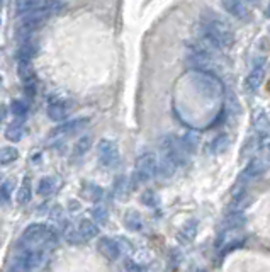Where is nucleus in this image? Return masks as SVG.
<instances>
[{"instance_id": "obj_4", "label": "nucleus", "mask_w": 270, "mask_h": 272, "mask_svg": "<svg viewBox=\"0 0 270 272\" xmlns=\"http://www.w3.org/2000/svg\"><path fill=\"white\" fill-rule=\"evenodd\" d=\"M97 157L104 167H114L119 162V148L112 139H101L97 146Z\"/></svg>"}, {"instance_id": "obj_11", "label": "nucleus", "mask_w": 270, "mask_h": 272, "mask_svg": "<svg viewBox=\"0 0 270 272\" xmlns=\"http://www.w3.org/2000/svg\"><path fill=\"white\" fill-rule=\"evenodd\" d=\"M77 230H78V235L82 237V240H92L99 235L97 223L92 221V220H87V218H83V220L78 221Z\"/></svg>"}, {"instance_id": "obj_6", "label": "nucleus", "mask_w": 270, "mask_h": 272, "mask_svg": "<svg viewBox=\"0 0 270 272\" xmlns=\"http://www.w3.org/2000/svg\"><path fill=\"white\" fill-rule=\"evenodd\" d=\"M46 233H48V227L41 223H34L31 227H27L22 233L21 243L27 247H36L46 242Z\"/></svg>"}, {"instance_id": "obj_18", "label": "nucleus", "mask_w": 270, "mask_h": 272, "mask_svg": "<svg viewBox=\"0 0 270 272\" xmlns=\"http://www.w3.org/2000/svg\"><path fill=\"white\" fill-rule=\"evenodd\" d=\"M22 136H24L22 119L14 121V123L10 124V126L7 128V131H5V138L9 139V141H14V143L21 141V139H22Z\"/></svg>"}, {"instance_id": "obj_17", "label": "nucleus", "mask_w": 270, "mask_h": 272, "mask_svg": "<svg viewBox=\"0 0 270 272\" xmlns=\"http://www.w3.org/2000/svg\"><path fill=\"white\" fill-rule=\"evenodd\" d=\"M265 165L260 162V160H251L247 167H245L243 174H241V181H250V179H255L264 172Z\"/></svg>"}, {"instance_id": "obj_38", "label": "nucleus", "mask_w": 270, "mask_h": 272, "mask_svg": "<svg viewBox=\"0 0 270 272\" xmlns=\"http://www.w3.org/2000/svg\"><path fill=\"white\" fill-rule=\"evenodd\" d=\"M3 2H5V0H0V5H2V3H3Z\"/></svg>"}, {"instance_id": "obj_29", "label": "nucleus", "mask_w": 270, "mask_h": 272, "mask_svg": "<svg viewBox=\"0 0 270 272\" xmlns=\"http://www.w3.org/2000/svg\"><path fill=\"white\" fill-rule=\"evenodd\" d=\"M126 191H127V182H126V177H119L116 181V185H114V192L116 196L119 199H123L124 196H126Z\"/></svg>"}, {"instance_id": "obj_1", "label": "nucleus", "mask_w": 270, "mask_h": 272, "mask_svg": "<svg viewBox=\"0 0 270 272\" xmlns=\"http://www.w3.org/2000/svg\"><path fill=\"white\" fill-rule=\"evenodd\" d=\"M202 34L211 38L219 48H229L234 43V33L226 23L219 19H212L204 23L202 26Z\"/></svg>"}, {"instance_id": "obj_27", "label": "nucleus", "mask_w": 270, "mask_h": 272, "mask_svg": "<svg viewBox=\"0 0 270 272\" xmlns=\"http://www.w3.org/2000/svg\"><path fill=\"white\" fill-rule=\"evenodd\" d=\"M39 5V0H17L16 2V10H17V14H26V12H29V10H33L34 7H38Z\"/></svg>"}, {"instance_id": "obj_16", "label": "nucleus", "mask_w": 270, "mask_h": 272, "mask_svg": "<svg viewBox=\"0 0 270 272\" xmlns=\"http://www.w3.org/2000/svg\"><path fill=\"white\" fill-rule=\"evenodd\" d=\"M124 225H126V228H129L131 231H140L141 228H143V218H141V214L138 213V211L131 209L124 214Z\"/></svg>"}, {"instance_id": "obj_14", "label": "nucleus", "mask_w": 270, "mask_h": 272, "mask_svg": "<svg viewBox=\"0 0 270 272\" xmlns=\"http://www.w3.org/2000/svg\"><path fill=\"white\" fill-rule=\"evenodd\" d=\"M56 187H58V181H56V177H51V175L42 177L38 184V194L42 196V198H48V196H51L53 192L56 191Z\"/></svg>"}, {"instance_id": "obj_13", "label": "nucleus", "mask_w": 270, "mask_h": 272, "mask_svg": "<svg viewBox=\"0 0 270 272\" xmlns=\"http://www.w3.org/2000/svg\"><path fill=\"white\" fill-rule=\"evenodd\" d=\"M31 196H33V185H31V179L24 177L22 182H21L19 189H17V204H21V206H24V204H27L31 201Z\"/></svg>"}, {"instance_id": "obj_28", "label": "nucleus", "mask_w": 270, "mask_h": 272, "mask_svg": "<svg viewBox=\"0 0 270 272\" xmlns=\"http://www.w3.org/2000/svg\"><path fill=\"white\" fill-rule=\"evenodd\" d=\"M92 218L95 220V223L105 225L107 223V220H109V213L104 206H95L94 209H92Z\"/></svg>"}, {"instance_id": "obj_5", "label": "nucleus", "mask_w": 270, "mask_h": 272, "mask_svg": "<svg viewBox=\"0 0 270 272\" xmlns=\"http://www.w3.org/2000/svg\"><path fill=\"white\" fill-rule=\"evenodd\" d=\"M44 266V253L39 249H29L22 253L21 257L19 267L22 272H38Z\"/></svg>"}, {"instance_id": "obj_31", "label": "nucleus", "mask_w": 270, "mask_h": 272, "mask_svg": "<svg viewBox=\"0 0 270 272\" xmlns=\"http://www.w3.org/2000/svg\"><path fill=\"white\" fill-rule=\"evenodd\" d=\"M65 238L68 240L70 243L82 242V237L78 235V230H75L73 227H70V225H66V227H65Z\"/></svg>"}, {"instance_id": "obj_2", "label": "nucleus", "mask_w": 270, "mask_h": 272, "mask_svg": "<svg viewBox=\"0 0 270 272\" xmlns=\"http://www.w3.org/2000/svg\"><path fill=\"white\" fill-rule=\"evenodd\" d=\"M190 80H192L194 87L208 97L216 99L223 94V84L206 70H194L190 73Z\"/></svg>"}, {"instance_id": "obj_21", "label": "nucleus", "mask_w": 270, "mask_h": 272, "mask_svg": "<svg viewBox=\"0 0 270 272\" xmlns=\"http://www.w3.org/2000/svg\"><path fill=\"white\" fill-rule=\"evenodd\" d=\"M19 159V152L14 146H3L0 148V165H10Z\"/></svg>"}, {"instance_id": "obj_25", "label": "nucleus", "mask_w": 270, "mask_h": 272, "mask_svg": "<svg viewBox=\"0 0 270 272\" xmlns=\"http://www.w3.org/2000/svg\"><path fill=\"white\" fill-rule=\"evenodd\" d=\"M83 196L87 199H90V201L97 203L99 199L102 198V189L99 187V185H94V184H87L83 189Z\"/></svg>"}, {"instance_id": "obj_23", "label": "nucleus", "mask_w": 270, "mask_h": 272, "mask_svg": "<svg viewBox=\"0 0 270 272\" xmlns=\"http://www.w3.org/2000/svg\"><path fill=\"white\" fill-rule=\"evenodd\" d=\"M197 228H199L197 221L189 220L182 228H180V238H182L184 242H192L195 238V235H197Z\"/></svg>"}, {"instance_id": "obj_12", "label": "nucleus", "mask_w": 270, "mask_h": 272, "mask_svg": "<svg viewBox=\"0 0 270 272\" xmlns=\"http://www.w3.org/2000/svg\"><path fill=\"white\" fill-rule=\"evenodd\" d=\"M264 77H265V70H264V65H257L251 70V73L247 77V89L250 92L257 91L258 87L262 85V82H264Z\"/></svg>"}, {"instance_id": "obj_37", "label": "nucleus", "mask_w": 270, "mask_h": 272, "mask_svg": "<svg viewBox=\"0 0 270 272\" xmlns=\"http://www.w3.org/2000/svg\"><path fill=\"white\" fill-rule=\"evenodd\" d=\"M247 2H258V0H247Z\"/></svg>"}, {"instance_id": "obj_36", "label": "nucleus", "mask_w": 270, "mask_h": 272, "mask_svg": "<svg viewBox=\"0 0 270 272\" xmlns=\"http://www.w3.org/2000/svg\"><path fill=\"white\" fill-rule=\"evenodd\" d=\"M265 16L270 17V5H269V9H267V12H265Z\"/></svg>"}, {"instance_id": "obj_7", "label": "nucleus", "mask_w": 270, "mask_h": 272, "mask_svg": "<svg viewBox=\"0 0 270 272\" xmlns=\"http://www.w3.org/2000/svg\"><path fill=\"white\" fill-rule=\"evenodd\" d=\"M90 124V119L88 117H77V119H70L66 121V123L60 124L58 128H55V130L51 131L53 136H70V135H75V133H80V131H83L85 128Z\"/></svg>"}, {"instance_id": "obj_9", "label": "nucleus", "mask_w": 270, "mask_h": 272, "mask_svg": "<svg viewBox=\"0 0 270 272\" xmlns=\"http://www.w3.org/2000/svg\"><path fill=\"white\" fill-rule=\"evenodd\" d=\"M70 111H72L70 102L63 101V99H56V101L49 102L48 116H49V119H53V121H62V119H66V117H68Z\"/></svg>"}, {"instance_id": "obj_22", "label": "nucleus", "mask_w": 270, "mask_h": 272, "mask_svg": "<svg viewBox=\"0 0 270 272\" xmlns=\"http://www.w3.org/2000/svg\"><path fill=\"white\" fill-rule=\"evenodd\" d=\"M245 225V216L243 213H240V211H234V213L228 214L225 220V223H223V227L226 228V230H236V228L243 227Z\"/></svg>"}, {"instance_id": "obj_15", "label": "nucleus", "mask_w": 270, "mask_h": 272, "mask_svg": "<svg viewBox=\"0 0 270 272\" xmlns=\"http://www.w3.org/2000/svg\"><path fill=\"white\" fill-rule=\"evenodd\" d=\"M253 124H255V130L260 135H270V117L267 116V113L257 111L253 114Z\"/></svg>"}, {"instance_id": "obj_3", "label": "nucleus", "mask_w": 270, "mask_h": 272, "mask_svg": "<svg viewBox=\"0 0 270 272\" xmlns=\"http://www.w3.org/2000/svg\"><path fill=\"white\" fill-rule=\"evenodd\" d=\"M158 170V159L153 152L143 153L138 157L136 160V169H134V179L138 182H148L153 179Z\"/></svg>"}, {"instance_id": "obj_8", "label": "nucleus", "mask_w": 270, "mask_h": 272, "mask_svg": "<svg viewBox=\"0 0 270 272\" xmlns=\"http://www.w3.org/2000/svg\"><path fill=\"white\" fill-rule=\"evenodd\" d=\"M226 12H229L233 17L240 21L250 19V9L247 5V0H221Z\"/></svg>"}, {"instance_id": "obj_34", "label": "nucleus", "mask_w": 270, "mask_h": 272, "mask_svg": "<svg viewBox=\"0 0 270 272\" xmlns=\"http://www.w3.org/2000/svg\"><path fill=\"white\" fill-rule=\"evenodd\" d=\"M5 116H7V107H5V104H0V123H2V121L5 119Z\"/></svg>"}, {"instance_id": "obj_35", "label": "nucleus", "mask_w": 270, "mask_h": 272, "mask_svg": "<svg viewBox=\"0 0 270 272\" xmlns=\"http://www.w3.org/2000/svg\"><path fill=\"white\" fill-rule=\"evenodd\" d=\"M9 272H22V269H21V267H14V269H10Z\"/></svg>"}, {"instance_id": "obj_33", "label": "nucleus", "mask_w": 270, "mask_h": 272, "mask_svg": "<svg viewBox=\"0 0 270 272\" xmlns=\"http://www.w3.org/2000/svg\"><path fill=\"white\" fill-rule=\"evenodd\" d=\"M124 269H126V272H141V267L131 259L124 260Z\"/></svg>"}, {"instance_id": "obj_30", "label": "nucleus", "mask_w": 270, "mask_h": 272, "mask_svg": "<svg viewBox=\"0 0 270 272\" xmlns=\"http://www.w3.org/2000/svg\"><path fill=\"white\" fill-rule=\"evenodd\" d=\"M10 192H12V182H3L0 185V203H9Z\"/></svg>"}, {"instance_id": "obj_20", "label": "nucleus", "mask_w": 270, "mask_h": 272, "mask_svg": "<svg viewBox=\"0 0 270 272\" xmlns=\"http://www.w3.org/2000/svg\"><path fill=\"white\" fill-rule=\"evenodd\" d=\"M228 136L226 135H219L216 136L214 139H212L211 143H209V153H212V155H219V153L226 152V148H228Z\"/></svg>"}, {"instance_id": "obj_39", "label": "nucleus", "mask_w": 270, "mask_h": 272, "mask_svg": "<svg viewBox=\"0 0 270 272\" xmlns=\"http://www.w3.org/2000/svg\"><path fill=\"white\" fill-rule=\"evenodd\" d=\"M197 272H204V271H197Z\"/></svg>"}, {"instance_id": "obj_10", "label": "nucleus", "mask_w": 270, "mask_h": 272, "mask_svg": "<svg viewBox=\"0 0 270 272\" xmlns=\"http://www.w3.org/2000/svg\"><path fill=\"white\" fill-rule=\"evenodd\" d=\"M97 249H99V252H101L107 260H117V257L121 255L119 243H117L116 240L109 238V237L99 238Z\"/></svg>"}, {"instance_id": "obj_26", "label": "nucleus", "mask_w": 270, "mask_h": 272, "mask_svg": "<svg viewBox=\"0 0 270 272\" xmlns=\"http://www.w3.org/2000/svg\"><path fill=\"white\" fill-rule=\"evenodd\" d=\"M10 111H12V114L17 119H24L27 114V104L24 101H12V104H10Z\"/></svg>"}, {"instance_id": "obj_32", "label": "nucleus", "mask_w": 270, "mask_h": 272, "mask_svg": "<svg viewBox=\"0 0 270 272\" xmlns=\"http://www.w3.org/2000/svg\"><path fill=\"white\" fill-rule=\"evenodd\" d=\"M141 201L146 204L148 207H155L156 206V201H158V199H156V196H155L153 191H146L143 196H141Z\"/></svg>"}, {"instance_id": "obj_24", "label": "nucleus", "mask_w": 270, "mask_h": 272, "mask_svg": "<svg viewBox=\"0 0 270 272\" xmlns=\"http://www.w3.org/2000/svg\"><path fill=\"white\" fill-rule=\"evenodd\" d=\"M34 49H36V46H34L31 41L24 43V45L19 48V51H17V60H33Z\"/></svg>"}, {"instance_id": "obj_19", "label": "nucleus", "mask_w": 270, "mask_h": 272, "mask_svg": "<svg viewBox=\"0 0 270 272\" xmlns=\"http://www.w3.org/2000/svg\"><path fill=\"white\" fill-rule=\"evenodd\" d=\"M90 146H92V136H90V135L80 136V138L77 139L75 145H73V150H72L73 157H82V155H85V153H87L88 150H90Z\"/></svg>"}, {"instance_id": "obj_40", "label": "nucleus", "mask_w": 270, "mask_h": 272, "mask_svg": "<svg viewBox=\"0 0 270 272\" xmlns=\"http://www.w3.org/2000/svg\"><path fill=\"white\" fill-rule=\"evenodd\" d=\"M0 82H2V77H0Z\"/></svg>"}]
</instances>
